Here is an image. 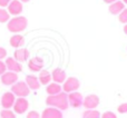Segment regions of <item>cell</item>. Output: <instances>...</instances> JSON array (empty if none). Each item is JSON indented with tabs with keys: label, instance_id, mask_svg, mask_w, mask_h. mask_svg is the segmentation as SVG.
<instances>
[{
	"label": "cell",
	"instance_id": "9a60e30c",
	"mask_svg": "<svg viewBox=\"0 0 127 118\" xmlns=\"http://www.w3.org/2000/svg\"><path fill=\"white\" fill-rule=\"evenodd\" d=\"M51 79L57 84H63L66 80V71L62 68H56L51 72Z\"/></svg>",
	"mask_w": 127,
	"mask_h": 118
},
{
	"label": "cell",
	"instance_id": "83f0119b",
	"mask_svg": "<svg viewBox=\"0 0 127 118\" xmlns=\"http://www.w3.org/2000/svg\"><path fill=\"white\" fill-rule=\"evenodd\" d=\"M6 71H7L6 63H4V61L0 60V76H1V75H3Z\"/></svg>",
	"mask_w": 127,
	"mask_h": 118
},
{
	"label": "cell",
	"instance_id": "cb8c5ba5",
	"mask_svg": "<svg viewBox=\"0 0 127 118\" xmlns=\"http://www.w3.org/2000/svg\"><path fill=\"white\" fill-rule=\"evenodd\" d=\"M119 21L123 22V24H127V9L125 8L121 13H119V17H118Z\"/></svg>",
	"mask_w": 127,
	"mask_h": 118
},
{
	"label": "cell",
	"instance_id": "f1b7e54d",
	"mask_svg": "<svg viewBox=\"0 0 127 118\" xmlns=\"http://www.w3.org/2000/svg\"><path fill=\"white\" fill-rule=\"evenodd\" d=\"M7 58V50L3 48V47H0V60Z\"/></svg>",
	"mask_w": 127,
	"mask_h": 118
},
{
	"label": "cell",
	"instance_id": "ac0fdd59",
	"mask_svg": "<svg viewBox=\"0 0 127 118\" xmlns=\"http://www.w3.org/2000/svg\"><path fill=\"white\" fill-rule=\"evenodd\" d=\"M63 90V87L60 86V84L57 83H50L49 85H47L46 91L48 94V96H54V95H58L60 94Z\"/></svg>",
	"mask_w": 127,
	"mask_h": 118
},
{
	"label": "cell",
	"instance_id": "f546056e",
	"mask_svg": "<svg viewBox=\"0 0 127 118\" xmlns=\"http://www.w3.org/2000/svg\"><path fill=\"white\" fill-rule=\"evenodd\" d=\"M11 2V0H0V7H8L9 3Z\"/></svg>",
	"mask_w": 127,
	"mask_h": 118
},
{
	"label": "cell",
	"instance_id": "5bb4252c",
	"mask_svg": "<svg viewBox=\"0 0 127 118\" xmlns=\"http://www.w3.org/2000/svg\"><path fill=\"white\" fill-rule=\"evenodd\" d=\"M13 58L18 62H25L29 59V51L26 48H18L13 53Z\"/></svg>",
	"mask_w": 127,
	"mask_h": 118
},
{
	"label": "cell",
	"instance_id": "d4e9b609",
	"mask_svg": "<svg viewBox=\"0 0 127 118\" xmlns=\"http://www.w3.org/2000/svg\"><path fill=\"white\" fill-rule=\"evenodd\" d=\"M117 112L121 114H127V103H124L117 107Z\"/></svg>",
	"mask_w": 127,
	"mask_h": 118
},
{
	"label": "cell",
	"instance_id": "9c48e42d",
	"mask_svg": "<svg viewBox=\"0 0 127 118\" xmlns=\"http://www.w3.org/2000/svg\"><path fill=\"white\" fill-rule=\"evenodd\" d=\"M84 107L86 109H95L99 105V98L97 95H88L84 98Z\"/></svg>",
	"mask_w": 127,
	"mask_h": 118
},
{
	"label": "cell",
	"instance_id": "603a6c76",
	"mask_svg": "<svg viewBox=\"0 0 127 118\" xmlns=\"http://www.w3.org/2000/svg\"><path fill=\"white\" fill-rule=\"evenodd\" d=\"M9 20H10V15H9V12L7 10H4V9L0 8V22L3 24V22H8Z\"/></svg>",
	"mask_w": 127,
	"mask_h": 118
},
{
	"label": "cell",
	"instance_id": "277c9868",
	"mask_svg": "<svg viewBox=\"0 0 127 118\" xmlns=\"http://www.w3.org/2000/svg\"><path fill=\"white\" fill-rule=\"evenodd\" d=\"M79 86H80V83H79L78 79L75 78V77H69V78H67L65 80V83H64L63 90L66 94H70V92L76 91L79 88Z\"/></svg>",
	"mask_w": 127,
	"mask_h": 118
},
{
	"label": "cell",
	"instance_id": "8fae6325",
	"mask_svg": "<svg viewBox=\"0 0 127 118\" xmlns=\"http://www.w3.org/2000/svg\"><path fill=\"white\" fill-rule=\"evenodd\" d=\"M22 2H20L19 0H11V2L8 6V12L9 15H13V16H19L22 12Z\"/></svg>",
	"mask_w": 127,
	"mask_h": 118
},
{
	"label": "cell",
	"instance_id": "1f68e13d",
	"mask_svg": "<svg viewBox=\"0 0 127 118\" xmlns=\"http://www.w3.org/2000/svg\"><path fill=\"white\" fill-rule=\"evenodd\" d=\"M124 32H125V35L127 36V24L124 26Z\"/></svg>",
	"mask_w": 127,
	"mask_h": 118
},
{
	"label": "cell",
	"instance_id": "4316f807",
	"mask_svg": "<svg viewBox=\"0 0 127 118\" xmlns=\"http://www.w3.org/2000/svg\"><path fill=\"white\" fill-rule=\"evenodd\" d=\"M101 118H117V117L113 112H106L101 115Z\"/></svg>",
	"mask_w": 127,
	"mask_h": 118
},
{
	"label": "cell",
	"instance_id": "3957f363",
	"mask_svg": "<svg viewBox=\"0 0 127 118\" xmlns=\"http://www.w3.org/2000/svg\"><path fill=\"white\" fill-rule=\"evenodd\" d=\"M11 92L18 98H26L30 94V89L25 81H17L11 86Z\"/></svg>",
	"mask_w": 127,
	"mask_h": 118
},
{
	"label": "cell",
	"instance_id": "44dd1931",
	"mask_svg": "<svg viewBox=\"0 0 127 118\" xmlns=\"http://www.w3.org/2000/svg\"><path fill=\"white\" fill-rule=\"evenodd\" d=\"M83 118H101L100 113L96 109H87L83 114Z\"/></svg>",
	"mask_w": 127,
	"mask_h": 118
},
{
	"label": "cell",
	"instance_id": "2e32d148",
	"mask_svg": "<svg viewBox=\"0 0 127 118\" xmlns=\"http://www.w3.org/2000/svg\"><path fill=\"white\" fill-rule=\"evenodd\" d=\"M25 83L27 84V86L29 87L30 90H37V89H39V87H40L39 79H38V77H36L35 75H28V76H26Z\"/></svg>",
	"mask_w": 127,
	"mask_h": 118
},
{
	"label": "cell",
	"instance_id": "5b68a950",
	"mask_svg": "<svg viewBox=\"0 0 127 118\" xmlns=\"http://www.w3.org/2000/svg\"><path fill=\"white\" fill-rule=\"evenodd\" d=\"M68 103H69V105L71 106V107L79 108L80 106H83V104H84L83 95L77 91L70 92V94H68Z\"/></svg>",
	"mask_w": 127,
	"mask_h": 118
},
{
	"label": "cell",
	"instance_id": "484cf974",
	"mask_svg": "<svg viewBox=\"0 0 127 118\" xmlns=\"http://www.w3.org/2000/svg\"><path fill=\"white\" fill-rule=\"evenodd\" d=\"M27 118H41V116L39 115V113L36 110H31L27 114Z\"/></svg>",
	"mask_w": 127,
	"mask_h": 118
},
{
	"label": "cell",
	"instance_id": "8992f818",
	"mask_svg": "<svg viewBox=\"0 0 127 118\" xmlns=\"http://www.w3.org/2000/svg\"><path fill=\"white\" fill-rule=\"evenodd\" d=\"M16 96L11 91H7L1 97V106L3 109H11L15 105Z\"/></svg>",
	"mask_w": 127,
	"mask_h": 118
},
{
	"label": "cell",
	"instance_id": "6da1fadb",
	"mask_svg": "<svg viewBox=\"0 0 127 118\" xmlns=\"http://www.w3.org/2000/svg\"><path fill=\"white\" fill-rule=\"evenodd\" d=\"M46 104L49 107L57 108L59 110H66L69 106L68 103V94L62 91L58 95H54V96H48L46 99Z\"/></svg>",
	"mask_w": 127,
	"mask_h": 118
},
{
	"label": "cell",
	"instance_id": "7a4b0ae2",
	"mask_svg": "<svg viewBox=\"0 0 127 118\" xmlns=\"http://www.w3.org/2000/svg\"><path fill=\"white\" fill-rule=\"evenodd\" d=\"M28 26V20H27L26 17H22V16H17V17L11 18L10 20L8 21V30L10 32L13 33H18L24 31L25 29L27 28Z\"/></svg>",
	"mask_w": 127,
	"mask_h": 118
},
{
	"label": "cell",
	"instance_id": "7c38bea8",
	"mask_svg": "<svg viewBox=\"0 0 127 118\" xmlns=\"http://www.w3.org/2000/svg\"><path fill=\"white\" fill-rule=\"evenodd\" d=\"M44 67V60L40 57H33L28 61V68L33 72L41 71Z\"/></svg>",
	"mask_w": 127,
	"mask_h": 118
},
{
	"label": "cell",
	"instance_id": "52a82bcc",
	"mask_svg": "<svg viewBox=\"0 0 127 118\" xmlns=\"http://www.w3.org/2000/svg\"><path fill=\"white\" fill-rule=\"evenodd\" d=\"M12 108L16 114H19V115L25 114L29 108V103L26 98H17Z\"/></svg>",
	"mask_w": 127,
	"mask_h": 118
},
{
	"label": "cell",
	"instance_id": "ffe728a7",
	"mask_svg": "<svg viewBox=\"0 0 127 118\" xmlns=\"http://www.w3.org/2000/svg\"><path fill=\"white\" fill-rule=\"evenodd\" d=\"M38 79H39V83L40 85H49L51 81V74L49 71H47V70H41L39 74V77H38Z\"/></svg>",
	"mask_w": 127,
	"mask_h": 118
},
{
	"label": "cell",
	"instance_id": "7402d4cb",
	"mask_svg": "<svg viewBox=\"0 0 127 118\" xmlns=\"http://www.w3.org/2000/svg\"><path fill=\"white\" fill-rule=\"evenodd\" d=\"M0 118H16V113L11 109H2L0 112Z\"/></svg>",
	"mask_w": 127,
	"mask_h": 118
},
{
	"label": "cell",
	"instance_id": "836d02e7",
	"mask_svg": "<svg viewBox=\"0 0 127 118\" xmlns=\"http://www.w3.org/2000/svg\"><path fill=\"white\" fill-rule=\"evenodd\" d=\"M123 2H124V3H126V4H127V0H123Z\"/></svg>",
	"mask_w": 127,
	"mask_h": 118
},
{
	"label": "cell",
	"instance_id": "30bf717a",
	"mask_svg": "<svg viewBox=\"0 0 127 118\" xmlns=\"http://www.w3.org/2000/svg\"><path fill=\"white\" fill-rule=\"evenodd\" d=\"M18 81V74L12 71H6L1 75V83L6 86H12Z\"/></svg>",
	"mask_w": 127,
	"mask_h": 118
},
{
	"label": "cell",
	"instance_id": "d6a6232c",
	"mask_svg": "<svg viewBox=\"0 0 127 118\" xmlns=\"http://www.w3.org/2000/svg\"><path fill=\"white\" fill-rule=\"evenodd\" d=\"M20 2H28V1H30V0H19Z\"/></svg>",
	"mask_w": 127,
	"mask_h": 118
},
{
	"label": "cell",
	"instance_id": "4dcf8cb0",
	"mask_svg": "<svg viewBox=\"0 0 127 118\" xmlns=\"http://www.w3.org/2000/svg\"><path fill=\"white\" fill-rule=\"evenodd\" d=\"M115 1H117V0H104V2H106V3H109V4L114 3Z\"/></svg>",
	"mask_w": 127,
	"mask_h": 118
},
{
	"label": "cell",
	"instance_id": "e0dca14e",
	"mask_svg": "<svg viewBox=\"0 0 127 118\" xmlns=\"http://www.w3.org/2000/svg\"><path fill=\"white\" fill-rule=\"evenodd\" d=\"M9 44H10L11 47L18 49V48H22V46L25 45V38L22 37L21 35H18V33H15L13 36H11L10 40H9Z\"/></svg>",
	"mask_w": 127,
	"mask_h": 118
},
{
	"label": "cell",
	"instance_id": "4fadbf2b",
	"mask_svg": "<svg viewBox=\"0 0 127 118\" xmlns=\"http://www.w3.org/2000/svg\"><path fill=\"white\" fill-rule=\"evenodd\" d=\"M41 118H63L62 110L54 107H48L41 113Z\"/></svg>",
	"mask_w": 127,
	"mask_h": 118
},
{
	"label": "cell",
	"instance_id": "ba28073f",
	"mask_svg": "<svg viewBox=\"0 0 127 118\" xmlns=\"http://www.w3.org/2000/svg\"><path fill=\"white\" fill-rule=\"evenodd\" d=\"M4 63H6V67L8 69V71H12V72H20L22 70V66L20 62H18L13 57H7L6 60H4Z\"/></svg>",
	"mask_w": 127,
	"mask_h": 118
},
{
	"label": "cell",
	"instance_id": "d6986e66",
	"mask_svg": "<svg viewBox=\"0 0 127 118\" xmlns=\"http://www.w3.org/2000/svg\"><path fill=\"white\" fill-rule=\"evenodd\" d=\"M125 9V3L123 1H115L114 3H112L109 6V12L113 15H119L122 11Z\"/></svg>",
	"mask_w": 127,
	"mask_h": 118
}]
</instances>
